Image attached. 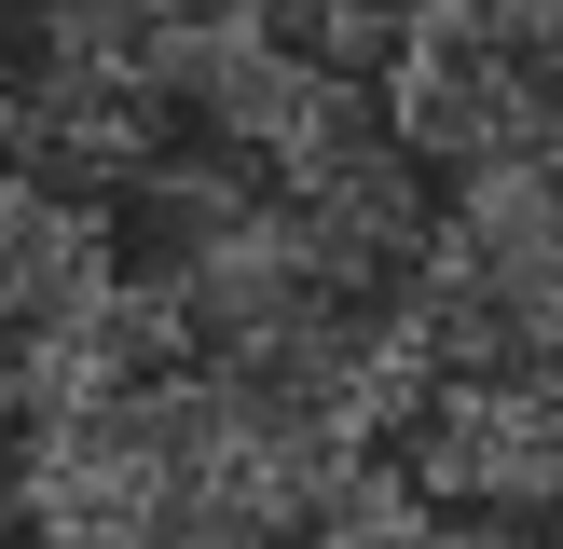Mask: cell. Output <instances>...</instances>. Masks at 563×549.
<instances>
[{"mask_svg": "<svg viewBox=\"0 0 563 549\" xmlns=\"http://www.w3.org/2000/svg\"><path fill=\"white\" fill-rule=\"evenodd\" d=\"M330 412L220 371L165 329L152 357L97 371L82 399L14 412V522L42 536H152V549H234L289 536L330 467Z\"/></svg>", "mask_w": 563, "mask_h": 549, "instance_id": "1", "label": "cell"}, {"mask_svg": "<svg viewBox=\"0 0 563 549\" xmlns=\"http://www.w3.org/2000/svg\"><path fill=\"white\" fill-rule=\"evenodd\" d=\"M372 110L412 165H495L563 137V0H399L372 55Z\"/></svg>", "mask_w": 563, "mask_h": 549, "instance_id": "3", "label": "cell"}, {"mask_svg": "<svg viewBox=\"0 0 563 549\" xmlns=\"http://www.w3.org/2000/svg\"><path fill=\"white\" fill-rule=\"evenodd\" d=\"M399 357L412 384H495L563 412V137L467 165L399 274Z\"/></svg>", "mask_w": 563, "mask_h": 549, "instance_id": "2", "label": "cell"}, {"mask_svg": "<svg viewBox=\"0 0 563 549\" xmlns=\"http://www.w3.org/2000/svg\"><path fill=\"white\" fill-rule=\"evenodd\" d=\"M247 14H275L302 55H330V69H372L385 27H399V0H247Z\"/></svg>", "mask_w": 563, "mask_h": 549, "instance_id": "5", "label": "cell"}, {"mask_svg": "<svg viewBox=\"0 0 563 549\" xmlns=\"http://www.w3.org/2000/svg\"><path fill=\"white\" fill-rule=\"evenodd\" d=\"M82 289H110V192L0 137V357L55 329Z\"/></svg>", "mask_w": 563, "mask_h": 549, "instance_id": "4", "label": "cell"}]
</instances>
